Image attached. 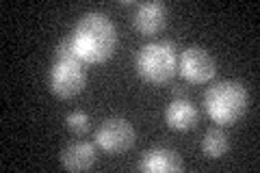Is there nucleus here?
<instances>
[{
	"instance_id": "nucleus-9",
	"label": "nucleus",
	"mask_w": 260,
	"mask_h": 173,
	"mask_svg": "<svg viewBox=\"0 0 260 173\" xmlns=\"http://www.w3.org/2000/svg\"><path fill=\"white\" fill-rule=\"evenodd\" d=\"M98 162V150L89 141H72L61 152V164L68 171H87Z\"/></svg>"
},
{
	"instance_id": "nucleus-10",
	"label": "nucleus",
	"mask_w": 260,
	"mask_h": 173,
	"mask_svg": "<svg viewBox=\"0 0 260 173\" xmlns=\"http://www.w3.org/2000/svg\"><path fill=\"white\" fill-rule=\"evenodd\" d=\"M165 123L172 130H178V132L191 130L195 123H198V109H195V104L191 100H186L184 95L174 97L165 109Z\"/></svg>"
},
{
	"instance_id": "nucleus-7",
	"label": "nucleus",
	"mask_w": 260,
	"mask_h": 173,
	"mask_svg": "<svg viewBox=\"0 0 260 173\" xmlns=\"http://www.w3.org/2000/svg\"><path fill=\"white\" fill-rule=\"evenodd\" d=\"M167 24V7L158 0H150V3H139L133 15V26L143 37H154L165 28Z\"/></svg>"
},
{
	"instance_id": "nucleus-11",
	"label": "nucleus",
	"mask_w": 260,
	"mask_h": 173,
	"mask_svg": "<svg viewBox=\"0 0 260 173\" xmlns=\"http://www.w3.org/2000/svg\"><path fill=\"white\" fill-rule=\"evenodd\" d=\"M230 150V141H228V134L223 132L219 126L208 128L202 139V154L210 160H217Z\"/></svg>"
},
{
	"instance_id": "nucleus-8",
	"label": "nucleus",
	"mask_w": 260,
	"mask_h": 173,
	"mask_svg": "<svg viewBox=\"0 0 260 173\" xmlns=\"http://www.w3.org/2000/svg\"><path fill=\"white\" fill-rule=\"evenodd\" d=\"M137 167L139 171L148 173H178L184 169V162L169 147H152V150H145L141 154V160Z\"/></svg>"
},
{
	"instance_id": "nucleus-1",
	"label": "nucleus",
	"mask_w": 260,
	"mask_h": 173,
	"mask_svg": "<svg viewBox=\"0 0 260 173\" xmlns=\"http://www.w3.org/2000/svg\"><path fill=\"white\" fill-rule=\"evenodd\" d=\"M72 48L85 65L107 63L117 48V28L102 11H87L70 32Z\"/></svg>"
},
{
	"instance_id": "nucleus-4",
	"label": "nucleus",
	"mask_w": 260,
	"mask_h": 173,
	"mask_svg": "<svg viewBox=\"0 0 260 173\" xmlns=\"http://www.w3.org/2000/svg\"><path fill=\"white\" fill-rule=\"evenodd\" d=\"M87 72L85 63L80 59H52V67L48 74V87L50 91L61 97V100H70L76 97L85 89Z\"/></svg>"
},
{
	"instance_id": "nucleus-5",
	"label": "nucleus",
	"mask_w": 260,
	"mask_h": 173,
	"mask_svg": "<svg viewBox=\"0 0 260 173\" xmlns=\"http://www.w3.org/2000/svg\"><path fill=\"white\" fill-rule=\"evenodd\" d=\"M95 145L109 154H124L135 145V128L124 117L104 119L95 130Z\"/></svg>"
},
{
	"instance_id": "nucleus-2",
	"label": "nucleus",
	"mask_w": 260,
	"mask_h": 173,
	"mask_svg": "<svg viewBox=\"0 0 260 173\" xmlns=\"http://www.w3.org/2000/svg\"><path fill=\"white\" fill-rule=\"evenodd\" d=\"M204 106L217 126H234L247 113L249 93L239 80H221L206 91Z\"/></svg>"
},
{
	"instance_id": "nucleus-12",
	"label": "nucleus",
	"mask_w": 260,
	"mask_h": 173,
	"mask_svg": "<svg viewBox=\"0 0 260 173\" xmlns=\"http://www.w3.org/2000/svg\"><path fill=\"white\" fill-rule=\"evenodd\" d=\"M65 128H68L72 134H76V136L87 134L89 128H91L89 115L85 111H72V113H68V117H65Z\"/></svg>"
},
{
	"instance_id": "nucleus-3",
	"label": "nucleus",
	"mask_w": 260,
	"mask_h": 173,
	"mask_svg": "<svg viewBox=\"0 0 260 173\" xmlns=\"http://www.w3.org/2000/svg\"><path fill=\"white\" fill-rule=\"evenodd\" d=\"M137 74L150 85H165L178 72V56L172 41H150L135 56Z\"/></svg>"
},
{
	"instance_id": "nucleus-6",
	"label": "nucleus",
	"mask_w": 260,
	"mask_h": 173,
	"mask_svg": "<svg viewBox=\"0 0 260 173\" xmlns=\"http://www.w3.org/2000/svg\"><path fill=\"white\" fill-rule=\"evenodd\" d=\"M178 72H180L182 78L186 82H191V85H204V82H210L215 78L217 63L204 48L189 46L178 56Z\"/></svg>"
}]
</instances>
